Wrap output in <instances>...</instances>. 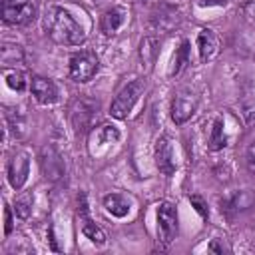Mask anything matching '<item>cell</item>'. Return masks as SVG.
<instances>
[{
  "instance_id": "cell-18",
  "label": "cell",
  "mask_w": 255,
  "mask_h": 255,
  "mask_svg": "<svg viewBox=\"0 0 255 255\" xmlns=\"http://www.w3.org/2000/svg\"><path fill=\"white\" fill-rule=\"evenodd\" d=\"M159 54V40L153 36H145L139 42V60L141 66H145V70H151V66L155 64V58Z\"/></svg>"
},
{
  "instance_id": "cell-15",
  "label": "cell",
  "mask_w": 255,
  "mask_h": 255,
  "mask_svg": "<svg viewBox=\"0 0 255 255\" xmlns=\"http://www.w3.org/2000/svg\"><path fill=\"white\" fill-rule=\"evenodd\" d=\"M126 18H128V10L124 6H112L102 14L100 28L106 36H112L126 24Z\"/></svg>"
},
{
  "instance_id": "cell-1",
  "label": "cell",
  "mask_w": 255,
  "mask_h": 255,
  "mask_svg": "<svg viewBox=\"0 0 255 255\" xmlns=\"http://www.w3.org/2000/svg\"><path fill=\"white\" fill-rule=\"evenodd\" d=\"M44 30L56 44H62V46H80V44L86 42L84 28L62 6H50L46 10Z\"/></svg>"
},
{
  "instance_id": "cell-7",
  "label": "cell",
  "mask_w": 255,
  "mask_h": 255,
  "mask_svg": "<svg viewBox=\"0 0 255 255\" xmlns=\"http://www.w3.org/2000/svg\"><path fill=\"white\" fill-rule=\"evenodd\" d=\"M96 114H98V102L88 100V98L74 100V104L70 106V122H72L74 131L76 133L86 131L92 126Z\"/></svg>"
},
{
  "instance_id": "cell-10",
  "label": "cell",
  "mask_w": 255,
  "mask_h": 255,
  "mask_svg": "<svg viewBox=\"0 0 255 255\" xmlns=\"http://www.w3.org/2000/svg\"><path fill=\"white\" fill-rule=\"evenodd\" d=\"M40 169H42L44 177L50 181H60L64 177V173H66L64 159L54 145H44L40 149Z\"/></svg>"
},
{
  "instance_id": "cell-20",
  "label": "cell",
  "mask_w": 255,
  "mask_h": 255,
  "mask_svg": "<svg viewBox=\"0 0 255 255\" xmlns=\"http://www.w3.org/2000/svg\"><path fill=\"white\" fill-rule=\"evenodd\" d=\"M227 129H225V120L223 118H215L213 128H211V135H209V149L219 151L227 145Z\"/></svg>"
},
{
  "instance_id": "cell-12",
  "label": "cell",
  "mask_w": 255,
  "mask_h": 255,
  "mask_svg": "<svg viewBox=\"0 0 255 255\" xmlns=\"http://www.w3.org/2000/svg\"><path fill=\"white\" fill-rule=\"evenodd\" d=\"M30 92L34 96V100L42 106H52L60 100V90L58 86L48 80V78H42V76H34L30 80Z\"/></svg>"
},
{
  "instance_id": "cell-2",
  "label": "cell",
  "mask_w": 255,
  "mask_h": 255,
  "mask_svg": "<svg viewBox=\"0 0 255 255\" xmlns=\"http://www.w3.org/2000/svg\"><path fill=\"white\" fill-rule=\"evenodd\" d=\"M143 94V82L141 80H133V82H128L120 92L118 96L114 98L112 106H110V116L116 118V120H124L129 116V112L133 110V106L137 104L139 96Z\"/></svg>"
},
{
  "instance_id": "cell-21",
  "label": "cell",
  "mask_w": 255,
  "mask_h": 255,
  "mask_svg": "<svg viewBox=\"0 0 255 255\" xmlns=\"http://www.w3.org/2000/svg\"><path fill=\"white\" fill-rule=\"evenodd\" d=\"M22 60H24V50H22V46H18V44H8V42L2 44V48H0V62H2L4 68L22 64Z\"/></svg>"
},
{
  "instance_id": "cell-4",
  "label": "cell",
  "mask_w": 255,
  "mask_h": 255,
  "mask_svg": "<svg viewBox=\"0 0 255 255\" xmlns=\"http://www.w3.org/2000/svg\"><path fill=\"white\" fill-rule=\"evenodd\" d=\"M100 70V62H98V56L90 50H80L76 52L72 58H70V68H68V74L74 82L78 84H86L90 82Z\"/></svg>"
},
{
  "instance_id": "cell-26",
  "label": "cell",
  "mask_w": 255,
  "mask_h": 255,
  "mask_svg": "<svg viewBox=\"0 0 255 255\" xmlns=\"http://www.w3.org/2000/svg\"><path fill=\"white\" fill-rule=\"evenodd\" d=\"M207 249H209V251H213V253H223V251H225V253H229V251H231V249L225 245V241H223V239H213V241L207 245Z\"/></svg>"
},
{
  "instance_id": "cell-31",
  "label": "cell",
  "mask_w": 255,
  "mask_h": 255,
  "mask_svg": "<svg viewBox=\"0 0 255 255\" xmlns=\"http://www.w3.org/2000/svg\"><path fill=\"white\" fill-rule=\"evenodd\" d=\"M92 2H96V4H100V2H102V0H92Z\"/></svg>"
},
{
  "instance_id": "cell-6",
  "label": "cell",
  "mask_w": 255,
  "mask_h": 255,
  "mask_svg": "<svg viewBox=\"0 0 255 255\" xmlns=\"http://www.w3.org/2000/svg\"><path fill=\"white\" fill-rule=\"evenodd\" d=\"M155 219H157V239L163 245H169L177 235V213H175L173 203L161 201L157 205Z\"/></svg>"
},
{
  "instance_id": "cell-19",
  "label": "cell",
  "mask_w": 255,
  "mask_h": 255,
  "mask_svg": "<svg viewBox=\"0 0 255 255\" xmlns=\"http://www.w3.org/2000/svg\"><path fill=\"white\" fill-rule=\"evenodd\" d=\"M104 207L110 215H114L118 219H122L129 213V201L122 193H108L104 197Z\"/></svg>"
},
{
  "instance_id": "cell-30",
  "label": "cell",
  "mask_w": 255,
  "mask_h": 255,
  "mask_svg": "<svg viewBox=\"0 0 255 255\" xmlns=\"http://www.w3.org/2000/svg\"><path fill=\"white\" fill-rule=\"evenodd\" d=\"M245 16L255 24V0H249V2L245 4Z\"/></svg>"
},
{
  "instance_id": "cell-13",
  "label": "cell",
  "mask_w": 255,
  "mask_h": 255,
  "mask_svg": "<svg viewBox=\"0 0 255 255\" xmlns=\"http://www.w3.org/2000/svg\"><path fill=\"white\" fill-rule=\"evenodd\" d=\"M197 52H199V60L205 64L209 60H213L219 52V38L211 28H201L197 34Z\"/></svg>"
},
{
  "instance_id": "cell-14",
  "label": "cell",
  "mask_w": 255,
  "mask_h": 255,
  "mask_svg": "<svg viewBox=\"0 0 255 255\" xmlns=\"http://www.w3.org/2000/svg\"><path fill=\"white\" fill-rule=\"evenodd\" d=\"M120 141V129L110 126V124H104L100 128H96L92 133H90V151L92 153H98L100 147H106L110 143H118Z\"/></svg>"
},
{
  "instance_id": "cell-22",
  "label": "cell",
  "mask_w": 255,
  "mask_h": 255,
  "mask_svg": "<svg viewBox=\"0 0 255 255\" xmlns=\"http://www.w3.org/2000/svg\"><path fill=\"white\" fill-rule=\"evenodd\" d=\"M189 42L187 40H181L179 48L175 50V56H173V62H171V68H169V76H179L185 66L189 64Z\"/></svg>"
},
{
  "instance_id": "cell-23",
  "label": "cell",
  "mask_w": 255,
  "mask_h": 255,
  "mask_svg": "<svg viewBox=\"0 0 255 255\" xmlns=\"http://www.w3.org/2000/svg\"><path fill=\"white\" fill-rule=\"evenodd\" d=\"M4 80H6V84H8V88H12L14 92H24L26 90V86H28V80H26V76H24V72H20V70H4Z\"/></svg>"
},
{
  "instance_id": "cell-9",
  "label": "cell",
  "mask_w": 255,
  "mask_h": 255,
  "mask_svg": "<svg viewBox=\"0 0 255 255\" xmlns=\"http://www.w3.org/2000/svg\"><path fill=\"white\" fill-rule=\"evenodd\" d=\"M153 159H155V167H157L161 173H165V175L175 173L177 163H175L173 143H171V137H169L167 133H163V135L157 137L155 147H153Z\"/></svg>"
},
{
  "instance_id": "cell-11",
  "label": "cell",
  "mask_w": 255,
  "mask_h": 255,
  "mask_svg": "<svg viewBox=\"0 0 255 255\" xmlns=\"http://www.w3.org/2000/svg\"><path fill=\"white\" fill-rule=\"evenodd\" d=\"M181 22V10L173 4L159 2L151 10V26L159 32H171Z\"/></svg>"
},
{
  "instance_id": "cell-25",
  "label": "cell",
  "mask_w": 255,
  "mask_h": 255,
  "mask_svg": "<svg viewBox=\"0 0 255 255\" xmlns=\"http://www.w3.org/2000/svg\"><path fill=\"white\" fill-rule=\"evenodd\" d=\"M189 201H191V205L195 207V211H197L203 219H207V215H209V211H207V203H205L199 195H189Z\"/></svg>"
},
{
  "instance_id": "cell-28",
  "label": "cell",
  "mask_w": 255,
  "mask_h": 255,
  "mask_svg": "<svg viewBox=\"0 0 255 255\" xmlns=\"http://www.w3.org/2000/svg\"><path fill=\"white\" fill-rule=\"evenodd\" d=\"M4 217H6V225H4V233L6 235H10L12 233V229H14V221H12V209L6 205V209H4Z\"/></svg>"
},
{
  "instance_id": "cell-16",
  "label": "cell",
  "mask_w": 255,
  "mask_h": 255,
  "mask_svg": "<svg viewBox=\"0 0 255 255\" xmlns=\"http://www.w3.org/2000/svg\"><path fill=\"white\" fill-rule=\"evenodd\" d=\"M255 203V193L251 189H243V191H235L233 195L221 199V211L227 213H239L249 209Z\"/></svg>"
},
{
  "instance_id": "cell-17",
  "label": "cell",
  "mask_w": 255,
  "mask_h": 255,
  "mask_svg": "<svg viewBox=\"0 0 255 255\" xmlns=\"http://www.w3.org/2000/svg\"><path fill=\"white\" fill-rule=\"evenodd\" d=\"M80 215H82V233L86 239H90L94 245H106V233L102 227H98L90 217H88V205H86V197H82V205H80Z\"/></svg>"
},
{
  "instance_id": "cell-8",
  "label": "cell",
  "mask_w": 255,
  "mask_h": 255,
  "mask_svg": "<svg viewBox=\"0 0 255 255\" xmlns=\"http://www.w3.org/2000/svg\"><path fill=\"white\" fill-rule=\"evenodd\" d=\"M30 173V155L26 149H16L8 159V181L12 189L20 191Z\"/></svg>"
},
{
  "instance_id": "cell-5",
  "label": "cell",
  "mask_w": 255,
  "mask_h": 255,
  "mask_svg": "<svg viewBox=\"0 0 255 255\" xmlns=\"http://www.w3.org/2000/svg\"><path fill=\"white\" fill-rule=\"evenodd\" d=\"M197 106H199V98L193 90L189 88H181L173 94V100H171V120L173 124L181 126L185 124L189 118H193V114L197 112Z\"/></svg>"
},
{
  "instance_id": "cell-27",
  "label": "cell",
  "mask_w": 255,
  "mask_h": 255,
  "mask_svg": "<svg viewBox=\"0 0 255 255\" xmlns=\"http://www.w3.org/2000/svg\"><path fill=\"white\" fill-rule=\"evenodd\" d=\"M247 169L251 171V173H255V141L249 145V149H247Z\"/></svg>"
},
{
  "instance_id": "cell-29",
  "label": "cell",
  "mask_w": 255,
  "mask_h": 255,
  "mask_svg": "<svg viewBox=\"0 0 255 255\" xmlns=\"http://www.w3.org/2000/svg\"><path fill=\"white\" fill-rule=\"evenodd\" d=\"M229 0H197L199 8H211V6H227Z\"/></svg>"
},
{
  "instance_id": "cell-24",
  "label": "cell",
  "mask_w": 255,
  "mask_h": 255,
  "mask_svg": "<svg viewBox=\"0 0 255 255\" xmlns=\"http://www.w3.org/2000/svg\"><path fill=\"white\" fill-rule=\"evenodd\" d=\"M14 209H16V215H18L20 219H28V217H30V211H32L30 199H18V201L14 203Z\"/></svg>"
},
{
  "instance_id": "cell-3",
  "label": "cell",
  "mask_w": 255,
  "mask_h": 255,
  "mask_svg": "<svg viewBox=\"0 0 255 255\" xmlns=\"http://www.w3.org/2000/svg\"><path fill=\"white\" fill-rule=\"evenodd\" d=\"M38 14L34 0H2V20L12 26H26Z\"/></svg>"
}]
</instances>
